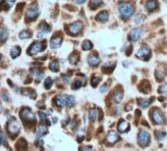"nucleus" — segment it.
<instances>
[{
	"mask_svg": "<svg viewBox=\"0 0 167 151\" xmlns=\"http://www.w3.org/2000/svg\"><path fill=\"white\" fill-rule=\"evenodd\" d=\"M135 12V6L131 2H122L119 4V13L122 18L128 19Z\"/></svg>",
	"mask_w": 167,
	"mask_h": 151,
	"instance_id": "obj_1",
	"label": "nucleus"
},
{
	"mask_svg": "<svg viewBox=\"0 0 167 151\" xmlns=\"http://www.w3.org/2000/svg\"><path fill=\"white\" fill-rule=\"evenodd\" d=\"M6 128H7V131L9 132V134H11L12 137H15L20 132L21 126L19 124V122H18L16 119L13 118V119H10L7 122Z\"/></svg>",
	"mask_w": 167,
	"mask_h": 151,
	"instance_id": "obj_2",
	"label": "nucleus"
},
{
	"mask_svg": "<svg viewBox=\"0 0 167 151\" xmlns=\"http://www.w3.org/2000/svg\"><path fill=\"white\" fill-rule=\"evenodd\" d=\"M20 117L25 123H29V124H35L36 123L35 114L32 112V110L30 108H23L20 112Z\"/></svg>",
	"mask_w": 167,
	"mask_h": 151,
	"instance_id": "obj_3",
	"label": "nucleus"
},
{
	"mask_svg": "<svg viewBox=\"0 0 167 151\" xmlns=\"http://www.w3.org/2000/svg\"><path fill=\"white\" fill-rule=\"evenodd\" d=\"M46 47V42L45 41H36L33 42L30 48L28 49V54L29 55H36L39 53V52L43 51Z\"/></svg>",
	"mask_w": 167,
	"mask_h": 151,
	"instance_id": "obj_4",
	"label": "nucleus"
},
{
	"mask_svg": "<svg viewBox=\"0 0 167 151\" xmlns=\"http://www.w3.org/2000/svg\"><path fill=\"white\" fill-rule=\"evenodd\" d=\"M39 15V10H38V7L36 4H32L29 7V9L27 10V13H26V21L27 22H30V21H33L36 19V17H38Z\"/></svg>",
	"mask_w": 167,
	"mask_h": 151,
	"instance_id": "obj_5",
	"label": "nucleus"
},
{
	"mask_svg": "<svg viewBox=\"0 0 167 151\" xmlns=\"http://www.w3.org/2000/svg\"><path fill=\"white\" fill-rule=\"evenodd\" d=\"M138 142L141 146L146 147L150 142V134L147 131L141 129L138 134Z\"/></svg>",
	"mask_w": 167,
	"mask_h": 151,
	"instance_id": "obj_6",
	"label": "nucleus"
},
{
	"mask_svg": "<svg viewBox=\"0 0 167 151\" xmlns=\"http://www.w3.org/2000/svg\"><path fill=\"white\" fill-rule=\"evenodd\" d=\"M83 27H84V26H83L82 22H80V21L74 22L73 24H71L70 26L68 27V33H69L71 35L75 36L82 32Z\"/></svg>",
	"mask_w": 167,
	"mask_h": 151,
	"instance_id": "obj_7",
	"label": "nucleus"
},
{
	"mask_svg": "<svg viewBox=\"0 0 167 151\" xmlns=\"http://www.w3.org/2000/svg\"><path fill=\"white\" fill-rule=\"evenodd\" d=\"M150 49L147 45H142L140 49L137 52V57L140 58V59H144V60H148L150 56Z\"/></svg>",
	"mask_w": 167,
	"mask_h": 151,
	"instance_id": "obj_8",
	"label": "nucleus"
},
{
	"mask_svg": "<svg viewBox=\"0 0 167 151\" xmlns=\"http://www.w3.org/2000/svg\"><path fill=\"white\" fill-rule=\"evenodd\" d=\"M151 118H152L153 123L156 125H161L164 123V117H163V114L161 113V111L158 109L152 110V112H151Z\"/></svg>",
	"mask_w": 167,
	"mask_h": 151,
	"instance_id": "obj_9",
	"label": "nucleus"
},
{
	"mask_svg": "<svg viewBox=\"0 0 167 151\" xmlns=\"http://www.w3.org/2000/svg\"><path fill=\"white\" fill-rule=\"evenodd\" d=\"M142 33H143V30H142L141 27H135V29H133L129 33V35H128L129 40L137 41L138 39L141 38Z\"/></svg>",
	"mask_w": 167,
	"mask_h": 151,
	"instance_id": "obj_10",
	"label": "nucleus"
},
{
	"mask_svg": "<svg viewBox=\"0 0 167 151\" xmlns=\"http://www.w3.org/2000/svg\"><path fill=\"white\" fill-rule=\"evenodd\" d=\"M49 30H50V27L48 26L47 24L44 23V22H42V23L39 25V27H38V32L36 33V36H38V38H43L46 33H47Z\"/></svg>",
	"mask_w": 167,
	"mask_h": 151,
	"instance_id": "obj_11",
	"label": "nucleus"
},
{
	"mask_svg": "<svg viewBox=\"0 0 167 151\" xmlns=\"http://www.w3.org/2000/svg\"><path fill=\"white\" fill-rule=\"evenodd\" d=\"M62 36L61 35H54L50 40V47L52 49H56L58 47H60L62 44Z\"/></svg>",
	"mask_w": 167,
	"mask_h": 151,
	"instance_id": "obj_12",
	"label": "nucleus"
},
{
	"mask_svg": "<svg viewBox=\"0 0 167 151\" xmlns=\"http://www.w3.org/2000/svg\"><path fill=\"white\" fill-rule=\"evenodd\" d=\"M67 98H68V95H64V94H61V95H58V96L55 98V103H56V105L58 107L62 108L65 105H67Z\"/></svg>",
	"mask_w": 167,
	"mask_h": 151,
	"instance_id": "obj_13",
	"label": "nucleus"
},
{
	"mask_svg": "<svg viewBox=\"0 0 167 151\" xmlns=\"http://www.w3.org/2000/svg\"><path fill=\"white\" fill-rule=\"evenodd\" d=\"M88 63L91 65V66L95 67L100 63V58L97 56V53H91L88 58Z\"/></svg>",
	"mask_w": 167,
	"mask_h": 151,
	"instance_id": "obj_14",
	"label": "nucleus"
},
{
	"mask_svg": "<svg viewBox=\"0 0 167 151\" xmlns=\"http://www.w3.org/2000/svg\"><path fill=\"white\" fill-rule=\"evenodd\" d=\"M166 75H167V73L165 72V70L163 69L162 67L158 68V69H156V71H155V78L157 79V82L163 81L166 77Z\"/></svg>",
	"mask_w": 167,
	"mask_h": 151,
	"instance_id": "obj_15",
	"label": "nucleus"
},
{
	"mask_svg": "<svg viewBox=\"0 0 167 151\" xmlns=\"http://www.w3.org/2000/svg\"><path fill=\"white\" fill-rule=\"evenodd\" d=\"M118 139H119V135L117 134V132L113 131H111L108 132V134H107V137H106L107 142H109V143H115Z\"/></svg>",
	"mask_w": 167,
	"mask_h": 151,
	"instance_id": "obj_16",
	"label": "nucleus"
},
{
	"mask_svg": "<svg viewBox=\"0 0 167 151\" xmlns=\"http://www.w3.org/2000/svg\"><path fill=\"white\" fill-rule=\"evenodd\" d=\"M129 128H130L129 123L124 121V120H121V121L118 123V126H117V129H118V131L120 132H125L127 131H129Z\"/></svg>",
	"mask_w": 167,
	"mask_h": 151,
	"instance_id": "obj_17",
	"label": "nucleus"
},
{
	"mask_svg": "<svg viewBox=\"0 0 167 151\" xmlns=\"http://www.w3.org/2000/svg\"><path fill=\"white\" fill-rule=\"evenodd\" d=\"M123 95H124V93H123L122 89L121 88L117 89V90L113 93V100H114V102H116V103L121 102L122 99H123Z\"/></svg>",
	"mask_w": 167,
	"mask_h": 151,
	"instance_id": "obj_18",
	"label": "nucleus"
},
{
	"mask_svg": "<svg viewBox=\"0 0 167 151\" xmlns=\"http://www.w3.org/2000/svg\"><path fill=\"white\" fill-rule=\"evenodd\" d=\"M108 18H109V13H108L107 11H101L97 15V20L99 22H102V23L106 22L108 20Z\"/></svg>",
	"mask_w": 167,
	"mask_h": 151,
	"instance_id": "obj_19",
	"label": "nucleus"
},
{
	"mask_svg": "<svg viewBox=\"0 0 167 151\" xmlns=\"http://www.w3.org/2000/svg\"><path fill=\"white\" fill-rule=\"evenodd\" d=\"M47 128L45 127V126H39V127L36 129V137L39 138V137H43L44 134H47Z\"/></svg>",
	"mask_w": 167,
	"mask_h": 151,
	"instance_id": "obj_20",
	"label": "nucleus"
},
{
	"mask_svg": "<svg viewBox=\"0 0 167 151\" xmlns=\"http://www.w3.org/2000/svg\"><path fill=\"white\" fill-rule=\"evenodd\" d=\"M150 103H151V100L150 99H147V98H139V99H138L139 106L142 107V108H147Z\"/></svg>",
	"mask_w": 167,
	"mask_h": 151,
	"instance_id": "obj_21",
	"label": "nucleus"
},
{
	"mask_svg": "<svg viewBox=\"0 0 167 151\" xmlns=\"http://www.w3.org/2000/svg\"><path fill=\"white\" fill-rule=\"evenodd\" d=\"M146 7H147V10H150V11L155 10V9L157 8L156 0H148V1L147 2V4H146Z\"/></svg>",
	"mask_w": 167,
	"mask_h": 151,
	"instance_id": "obj_22",
	"label": "nucleus"
},
{
	"mask_svg": "<svg viewBox=\"0 0 167 151\" xmlns=\"http://www.w3.org/2000/svg\"><path fill=\"white\" fill-rule=\"evenodd\" d=\"M69 60H70V63H71V64H77V63H78L79 60H80V55H79L78 52H77V51H74L73 53L71 54Z\"/></svg>",
	"mask_w": 167,
	"mask_h": 151,
	"instance_id": "obj_23",
	"label": "nucleus"
},
{
	"mask_svg": "<svg viewBox=\"0 0 167 151\" xmlns=\"http://www.w3.org/2000/svg\"><path fill=\"white\" fill-rule=\"evenodd\" d=\"M141 87H144V88L140 89V90L143 91L144 93H147V92H150V85L147 81H144L143 82H142L141 85H140V88Z\"/></svg>",
	"mask_w": 167,
	"mask_h": 151,
	"instance_id": "obj_24",
	"label": "nucleus"
},
{
	"mask_svg": "<svg viewBox=\"0 0 167 151\" xmlns=\"http://www.w3.org/2000/svg\"><path fill=\"white\" fill-rule=\"evenodd\" d=\"M16 148H17V149H21V150L27 149V148H28V143H27V141L25 140L24 138H21V139L18 141L17 144H16Z\"/></svg>",
	"mask_w": 167,
	"mask_h": 151,
	"instance_id": "obj_25",
	"label": "nucleus"
},
{
	"mask_svg": "<svg viewBox=\"0 0 167 151\" xmlns=\"http://www.w3.org/2000/svg\"><path fill=\"white\" fill-rule=\"evenodd\" d=\"M49 69L53 72H58L59 71V62L58 60H52L49 64Z\"/></svg>",
	"mask_w": 167,
	"mask_h": 151,
	"instance_id": "obj_26",
	"label": "nucleus"
},
{
	"mask_svg": "<svg viewBox=\"0 0 167 151\" xmlns=\"http://www.w3.org/2000/svg\"><path fill=\"white\" fill-rule=\"evenodd\" d=\"M21 52H22L21 47H19V46H14V47L11 49L10 54L13 58H17L21 54Z\"/></svg>",
	"mask_w": 167,
	"mask_h": 151,
	"instance_id": "obj_27",
	"label": "nucleus"
},
{
	"mask_svg": "<svg viewBox=\"0 0 167 151\" xmlns=\"http://www.w3.org/2000/svg\"><path fill=\"white\" fill-rule=\"evenodd\" d=\"M102 5V0H91L89 1V8L91 9H97Z\"/></svg>",
	"mask_w": 167,
	"mask_h": 151,
	"instance_id": "obj_28",
	"label": "nucleus"
},
{
	"mask_svg": "<svg viewBox=\"0 0 167 151\" xmlns=\"http://www.w3.org/2000/svg\"><path fill=\"white\" fill-rule=\"evenodd\" d=\"M89 118L91 120V122H94L97 118V111L95 108H92V109L89 110Z\"/></svg>",
	"mask_w": 167,
	"mask_h": 151,
	"instance_id": "obj_29",
	"label": "nucleus"
},
{
	"mask_svg": "<svg viewBox=\"0 0 167 151\" xmlns=\"http://www.w3.org/2000/svg\"><path fill=\"white\" fill-rule=\"evenodd\" d=\"M32 35H33V33H32V32H30V30H23L22 33H20L19 38L21 39H26V38H32Z\"/></svg>",
	"mask_w": 167,
	"mask_h": 151,
	"instance_id": "obj_30",
	"label": "nucleus"
},
{
	"mask_svg": "<svg viewBox=\"0 0 167 151\" xmlns=\"http://www.w3.org/2000/svg\"><path fill=\"white\" fill-rule=\"evenodd\" d=\"M110 63L109 64H105L104 66L102 67V72L105 73V74H110L111 72L113 71L114 67H115V65H114V63L112 64V66H110Z\"/></svg>",
	"mask_w": 167,
	"mask_h": 151,
	"instance_id": "obj_31",
	"label": "nucleus"
},
{
	"mask_svg": "<svg viewBox=\"0 0 167 151\" xmlns=\"http://www.w3.org/2000/svg\"><path fill=\"white\" fill-rule=\"evenodd\" d=\"M22 93H23L24 95H26V96H30V97H32V98H36V92L33 90V89H24L23 91H22Z\"/></svg>",
	"mask_w": 167,
	"mask_h": 151,
	"instance_id": "obj_32",
	"label": "nucleus"
},
{
	"mask_svg": "<svg viewBox=\"0 0 167 151\" xmlns=\"http://www.w3.org/2000/svg\"><path fill=\"white\" fill-rule=\"evenodd\" d=\"M7 30H6L4 27H0V41H5L6 38H7Z\"/></svg>",
	"mask_w": 167,
	"mask_h": 151,
	"instance_id": "obj_33",
	"label": "nucleus"
},
{
	"mask_svg": "<svg viewBox=\"0 0 167 151\" xmlns=\"http://www.w3.org/2000/svg\"><path fill=\"white\" fill-rule=\"evenodd\" d=\"M30 73H32L33 75L38 77V76L43 75V70L41 69V68H32V69H30Z\"/></svg>",
	"mask_w": 167,
	"mask_h": 151,
	"instance_id": "obj_34",
	"label": "nucleus"
},
{
	"mask_svg": "<svg viewBox=\"0 0 167 151\" xmlns=\"http://www.w3.org/2000/svg\"><path fill=\"white\" fill-rule=\"evenodd\" d=\"M16 0H3V5L5 6L4 10H8V9H10L13 4L15 3Z\"/></svg>",
	"mask_w": 167,
	"mask_h": 151,
	"instance_id": "obj_35",
	"label": "nucleus"
},
{
	"mask_svg": "<svg viewBox=\"0 0 167 151\" xmlns=\"http://www.w3.org/2000/svg\"><path fill=\"white\" fill-rule=\"evenodd\" d=\"M82 48L83 50H91L92 48V43L89 40H85L82 44Z\"/></svg>",
	"mask_w": 167,
	"mask_h": 151,
	"instance_id": "obj_36",
	"label": "nucleus"
},
{
	"mask_svg": "<svg viewBox=\"0 0 167 151\" xmlns=\"http://www.w3.org/2000/svg\"><path fill=\"white\" fill-rule=\"evenodd\" d=\"M158 92L160 94H163L164 97H167V84H164L163 85H161L158 89Z\"/></svg>",
	"mask_w": 167,
	"mask_h": 151,
	"instance_id": "obj_37",
	"label": "nucleus"
},
{
	"mask_svg": "<svg viewBox=\"0 0 167 151\" xmlns=\"http://www.w3.org/2000/svg\"><path fill=\"white\" fill-rule=\"evenodd\" d=\"M99 82H100V78L94 76V77H92V79H91V86H92V87H97V86L98 85V84H99Z\"/></svg>",
	"mask_w": 167,
	"mask_h": 151,
	"instance_id": "obj_38",
	"label": "nucleus"
},
{
	"mask_svg": "<svg viewBox=\"0 0 167 151\" xmlns=\"http://www.w3.org/2000/svg\"><path fill=\"white\" fill-rule=\"evenodd\" d=\"M75 97L74 96H70V95H68V98H67V105L69 107H73L74 105H75Z\"/></svg>",
	"mask_w": 167,
	"mask_h": 151,
	"instance_id": "obj_39",
	"label": "nucleus"
},
{
	"mask_svg": "<svg viewBox=\"0 0 167 151\" xmlns=\"http://www.w3.org/2000/svg\"><path fill=\"white\" fill-rule=\"evenodd\" d=\"M82 85H83V84H82L81 79H76V81H74V82L72 84V88L73 89H79Z\"/></svg>",
	"mask_w": 167,
	"mask_h": 151,
	"instance_id": "obj_40",
	"label": "nucleus"
},
{
	"mask_svg": "<svg viewBox=\"0 0 167 151\" xmlns=\"http://www.w3.org/2000/svg\"><path fill=\"white\" fill-rule=\"evenodd\" d=\"M52 85H53V81H52L51 78H47L44 81V87L46 89H49L52 86Z\"/></svg>",
	"mask_w": 167,
	"mask_h": 151,
	"instance_id": "obj_41",
	"label": "nucleus"
},
{
	"mask_svg": "<svg viewBox=\"0 0 167 151\" xmlns=\"http://www.w3.org/2000/svg\"><path fill=\"white\" fill-rule=\"evenodd\" d=\"M155 134H156V138H157V139H159V140L164 139V138L166 137V134L164 131H156Z\"/></svg>",
	"mask_w": 167,
	"mask_h": 151,
	"instance_id": "obj_42",
	"label": "nucleus"
},
{
	"mask_svg": "<svg viewBox=\"0 0 167 151\" xmlns=\"http://www.w3.org/2000/svg\"><path fill=\"white\" fill-rule=\"evenodd\" d=\"M107 90H108V85H104L100 87V92H103L104 93V92H106Z\"/></svg>",
	"mask_w": 167,
	"mask_h": 151,
	"instance_id": "obj_43",
	"label": "nucleus"
},
{
	"mask_svg": "<svg viewBox=\"0 0 167 151\" xmlns=\"http://www.w3.org/2000/svg\"><path fill=\"white\" fill-rule=\"evenodd\" d=\"M62 78H63V79L65 81V82H66V84H69V82H70V76L63 75V76H62Z\"/></svg>",
	"mask_w": 167,
	"mask_h": 151,
	"instance_id": "obj_44",
	"label": "nucleus"
},
{
	"mask_svg": "<svg viewBox=\"0 0 167 151\" xmlns=\"http://www.w3.org/2000/svg\"><path fill=\"white\" fill-rule=\"evenodd\" d=\"M143 18H144V17L142 16V15H138V16H137V19L135 20V23H136V24H139L142 20H143Z\"/></svg>",
	"mask_w": 167,
	"mask_h": 151,
	"instance_id": "obj_45",
	"label": "nucleus"
},
{
	"mask_svg": "<svg viewBox=\"0 0 167 151\" xmlns=\"http://www.w3.org/2000/svg\"><path fill=\"white\" fill-rule=\"evenodd\" d=\"M2 98H3V99H4V100H6V101H9V100H10V98L8 97V93H7V92H5V93H4V92H3V94H2Z\"/></svg>",
	"mask_w": 167,
	"mask_h": 151,
	"instance_id": "obj_46",
	"label": "nucleus"
},
{
	"mask_svg": "<svg viewBox=\"0 0 167 151\" xmlns=\"http://www.w3.org/2000/svg\"><path fill=\"white\" fill-rule=\"evenodd\" d=\"M77 128V121L76 120H73L72 123H71V129H75Z\"/></svg>",
	"mask_w": 167,
	"mask_h": 151,
	"instance_id": "obj_47",
	"label": "nucleus"
},
{
	"mask_svg": "<svg viewBox=\"0 0 167 151\" xmlns=\"http://www.w3.org/2000/svg\"><path fill=\"white\" fill-rule=\"evenodd\" d=\"M76 3H78V4H83V3H85L86 0H75Z\"/></svg>",
	"mask_w": 167,
	"mask_h": 151,
	"instance_id": "obj_48",
	"label": "nucleus"
},
{
	"mask_svg": "<svg viewBox=\"0 0 167 151\" xmlns=\"http://www.w3.org/2000/svg\"><path fill=\"white\" fill-rule=\"evenodd\" d=\"M132 48H133V47H132V46H130V47H129V50H128V52H126V54H127V55H128V56H129V55H130V54H131V53H132Z\"/></svg>",
	"mask_w": 167,
	"mask_h": 151,
	"instance_id": "obj_49",
	"label": "nucleus"
},
{
	"mask_svg": "<svg viewBox=\"0 0 167 151\" xmlns=\"http://www.w3.org/2000/svg\"><path fill=\"white\" fill-rule=\"evenodd\" d=\"M91 147H86V146H84V147H80V149L83 150V149H89Z\"/></svg>",
	"mask_w": 167,
	"mask_h": 151,
	"instance_id": "obj_50",
	"label": "nucleus"
},
{
	"mask_svg": "<svg viewBox=\"0 0 167 151\" xmlns=\"http://www.w3.org/2000/svg\"><path fill=\"white\" fill-rule=\"evenodd\" d=\"M53 123H57V118H53Z\"/></svg>",
	"mask_w": 167,
	"mask_h": 151,
	"instance_id": "obj_51",
	"label": "nucleus"
},
{
	"mask_svg": "<svg viewBox=\"0 0 167 151\" xmlns=\"http://www.w3.org/2000/svg\"><path fill=\"white\" fill-rule=\"evenodd\" d=\"M0 58H1V55H0Z\"/></svg>",
	"mask_w": 167,
	"mask_h": 151,
	"instance_id": "obj_52",
	"label": "nucleus"
}]
</instances>
